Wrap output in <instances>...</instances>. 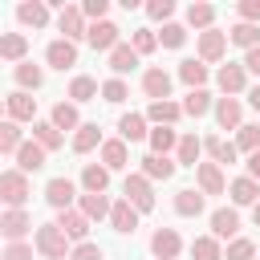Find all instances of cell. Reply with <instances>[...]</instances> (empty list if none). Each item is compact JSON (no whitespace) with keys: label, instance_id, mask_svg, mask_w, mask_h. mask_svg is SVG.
<instances>
[{"label":"cell","instance_id":"f1b7e54d","mask_svg":"<svg viewBox=\"0 0 260 260\" xmlns=\"http://www.w3.org/2000/svg\"><path fill=\"white\" fill-rule=\"evenodd\" d=\"M146 118H150V122H158V126H171V122H179V118H183V106H175V102H150Z\"/></svg>","mask_w":260,"mask_h":260},{"label":"cell","instance_id":"ab89813d","mask_svg":"<svg viewBox=\"0 0 260 260\" xmlns=\"http://www.w3.org/2000/svg\"><path fill=\"white\" fill-rule=\"evenodd\" d=\"M179 77H183L191 89H203V81H207V65H203V61H183V65H179Z\"/></svg>","mask_w":260,"mask_h":260},{"label":"cell","instance_id":"603a6c76","mask_svg":"<svg viewBox=\"0 0 260 260\" xmlns=\"http://www.w3.org/2000/svg\"><path fill=\"white\" fill-rule=\"evenodd\" d=\"M102 167H106V171H122V167H126V142H122V138L102 142Z\"/></svg>","mask_w":260,"mask_h":260},{"label":"cell","instance_id":"9f6ffc18","mask_svg":"<svg viewBox=\"0 0 260 260\" xmlns=\"http://www.w3.org/2000/svg\"><path fill=\"white\" fill-rule=\"evenodd\" d=\"M244 69H252V73H260V45L244 53Z\"/></svg>","mask_w":260,"mask_h":260},{"label":"cell","instance_id":"7402d4cb","mask_svg":"<svg viewBox=\"0 0 260 260\" xmlns=\"http://www.w3.org/2000/svg\"><path fill=\"white\" fill-rule=\"evenodd\" d=\"M98 142H102V130H98V122H81V130L73 134V154H89Z\"/></svg>","mask_w":260,"mask_h":260},{"label":"cell","instance_id":"4dcf8cb0","mask_svg":"<svg viewBox=\"0 0 260 260\" xmlns=\"http://www.w3.org/2000/svg\"><path fill=\"white\" fill-rule=\"evenodd\" d=\"M167 150H179V134H175L171 126L150 130V154H162V158H167Z\"/></svg>","mask_w":260,"mask_h":260},{"label":"cell","instance_id":"6da1fadb","mask_svg":"<svg viewBox=\"0 0 260 260\" xmlns=\"http://www.w3.org/2000/svg\"><path fill=\"white\" fill-rule=\"evenodd\" d=\"M37 252H41L45 260H65V256H73V252H69V236H65L57 223H41V228H37Z\"/></svg>","mask_w":260,"mask_h":260},{"label":"cell","instance_id":"bcb514c9","mask_svg":"<svg viewBox=\"0 0 260 260\" xmlns=\"http://www.w3.org/2000/svg\"><path fill=\"white\" fill-rule=\"evenodd\" d=\"M252 256H256V244L244 240V236H236V240L228 244V252H223V260H252Z\"/></svg>","mask_w":260,"mask_h":260},{"label":"cell","instance_id":"f6af8a7d","mask_svg":"<svg viewBox=\"0 0 260 260\" xmlns=\"http://www.w3.org/2000/svg\"><path fill=\"white\" fill-rule=\"evenodd\" d=\"M236 150L256 154V150H260V126H240V134H236Z\"/></svg>","mask_w":260,"mask_h":260},{"label":"cell","instance_id":"8fae6325","mask_svg":"<svg viewBox=\"0 0 260 260\" xmlns=\"http://www.w3.org/2000/svg\"><path fill=\"white\" fill-rule=\"evenodd\" d=\"M236 232H240V215H236V207H219V211H211V236H215V240H236Z\"/></svg>","mask_w":260,"mask_h":260},{"label":"cell","instance_id":"681fc988","mask_svg":"<svg viewBox=\"0 0 260 260\" xmlns=\"http://www.w3.org/2000/svg\"><path fill=\"white\" fill-rule=\"evenodd\" d=\"M154 49H158V37H154L150 28H138V32H134V53L142 57V53H154Z\"/></svg>","mask_w":260,"mask_h":260},{"label":"cell","instance_id":"277c9868","mask_svg":"<svg viewBox=\"0 0 260 260\" xmlns=\"http://www.w3.org/2000/svg\"><path fill=\"white\" fill-rule=\"evenodd\" d=\"M45 199H49V207L69 211V203L77 199V187H73L65 175H57V179H49V183H45Z\"/></svg>","mask_w":260,"mask_h":260},{"label":"cell","instance_id":"7c38bea8","mask_svg":"<svg viewBox=\"0 0 260 260\" xmlns=\"http://www.w3.org/2000/svg\"><path fill=\"white\" fill-rule=\"evenodd\" d=\"M93 49H102V53H114L118 49V24H110V20H98V24H89V37H85Z\"/></svg>","mask_w":260,"mask_h":260},{"label":"cell","instance_id":"3957f363","mask_svg":"<svg viewBox=\"0 0 260 260\" xmlns=\"http://www.w3.org/2000/svg\"><path fill=\"white\" fill-rule=\"evenodd\" d=\"M0 199H4L8 207H20V203L28 199V179H24V171H4V175H0Z\"/></svg>","mask_w":260,"mask_h":260},{"label":"cell","instance_id":"ac0fdd59","mask_svg":"<svg viewBox=\"0 0 260 260\" xmlns=\"http://www.w3.org/2000/svg\"><path fill=\"white\" fill-rule=\"evenodd\" d=\"M45 154H49V150H45L41 142H24V146L16 150V167H20L24 175H28V171H41V167H45Z\"/></svg>","mask_w":260,"mask_h":260},{"label":"cell","instance_id":"6f0895ef","mask_svg":"<svg viewBox=\"0 0 260 260\" xmlns=\"http://www.w3.org/2000/svg\"><path fill=\"white\" fill-rule=\"evenodd\" d=\"M248 175H252V179H260V150H256V154H248Z\"/></svg>","mask_w":260,"mask_h":260},{"label":"cell","instance_id":"680465c9","mask_svg":"<svg viewBox=\"0 0 260 260\" xmlns=\"http://www.w3.org/2000/svg\"><path fill=\"white\" fill-rule=\"evenodd\" d=\"M248 102H252V106L260 110V85H256V89H248Z\"/></svg>","mask_w":260,"mask_h":260},{"label":"cell","instance_id":"4316f807","mask_svg":"<svg viewBox=\"0 0 260 260\" xmlns=\"http://www.w3.org/2000/svg\"><path fill=\"white\" fill-rule=\"evenodd\" d=\"M110 69H114V73H134V69H138V53H134V45H118V49L110 53Z\"/></svg>","mask_w":260,"mask_h":260},{"label":"cell","instance_id":"d6986e66","mask_svg":"<svg viewBox=\"0 0 260 260\" xmlns=\"http://www.w3.org/2000/svg\"><path fill=\"white\" fill-rule=\"evenodd\" d=\"M24 53H28V37L24 32H4L0 37V57L4 61H24Z\"/></svg>","mask_w":260,"mask_h":260},{"label":"cell","instance_id":"c3c4849f","mask_svg":"<svg viewBox=\"0 0 260 260\" xmlns=\"http://www.w3.org/2000/svg\"><path fill=\"white\" fill-rule=\"evenodd\" d=\"M158 41H162L167 49H179V45L187 41V28H183V24H162V32H158Z\"/></svg>","mask_w":260,"mask_h":260},{"label":"cell","instance_id":"f5cc1de1","mask_svg":"<svg viewBox=\"0 0 260 260\" xmlns=\"http://www.w3.org/2000/svg\"><path fill=\"white\" fill-rule=\"evenodd\" d=\"M171 12H175L171 0H150V4H146V16H150V20H167Z\"/></svg>","mask_w":260,"mask_h":260},{"label":"cell","instance_id":"d590c367","mask_svg":"<svg viewBox=\"0 0 260 260\" xmlns=\"http://www.w3.org/2000/svg\"><path fill=\"white\" fill-rule=\"evenodd\" d=\"M211 110V93L207 89H191L187 98H183V114H191V118H203Z\"/></svg>","mask_w":260,"mask_h":260},{"label":"cell","instance_id":"91938a15","mask_svg":"<svg viewBox=\"0 0 260 260\" xmlns=\"http://www.w3.org/2000/svg\"><path fill=\"white\" fill-rule=\"evenodd\" d=\"M252 219H256V228H260V203H256V207H252Z\"/></svg>","mask_w":260,"mask_h":260},{"label":"cell","instance_id":"ba28073f","mask_svg":"<svg viewBox=\"0 0 260 260\" xmlns=\"http://www.w3.org/2000/svg\"><path fill=\"white\" fill-rule=\"evenodd\" d=\"M45 61H49L53 69H61V73H65L69 65H77V45L61 37V41H53V45L45 49Z\"/></svg>","mask_w":260,"mask_h":260},{"label":"cell","instance_id":"1f68e13d","mask_svg":"<svg viewBox=\"0 0 260 260\" xmlns=\"http://www.w3.org/2000/svg\"><path fill=\"white\" fill-rule=\"evenodd\" d=\"M203 150H207L215 162H236V142H223L219 134H207V138H203Z\"/></svg>","mask_w":260,"mask_h":260},{"label":"cell","instance_id":"d4e9b609","mask_svg":"<svg viewBox=\"0 0 260 260\" xmlns=\"http://www.w3.org/2000/svg\"><path fill=\"white\" fill-rule=\"evenodd\" d=\"M175 211H179V215H199V211H203V191H195V187L175 191Z\"/></svg>","mask_w":260,"mask_h":260},{"label":"cell","instance_id":"f907efd6","mask_svg":"<svg viewBox=\"0 0 260 260\" xmlns=\"http://www.w3.org/2000/svg\"><path fill=\"white\" fill-rule=\"evenodd\" d=\"M69 260H106V252H102L98 244H89V240H85V244H77V248H73V256H69Z\"/></svg>","mask_w":260,"mask_h":260},{"label":"cell","instance_id":"b9f144b4","mask_svg":"<svg viewBox=\"0 0 260 260\" xmlns=\"http://www.w3.org/2000/svg\"><path fill=\"white\" fill-rule=\"evenodd\" d=\"M211 20H215V8H211V4H191V8H187V24H191V28H203V32H207Z\"/></svg>","mask_w":260,"mask_h":260},{"label":"cell","instance_id":"f546056e","mask_svg":"<svg viewBox=\"0 0 260 260\" xmlns=\"http://www.w3.org/2000/svg\"><path fill=\"white\" fill-rule=\"evenodd\" d=\"M118 130H122V138H130V142L150 138V130H146V118H142V114H122V118H118Z\"/></svg>","mask_w":260,"mask_h":260},{"label":"cell","instance_id":"836d02e7","mask_svg":"<svg viewBox=\"0 0 260 260\" xmlns=\"http://www.w3.org/2000/svg\"><path fill=\"white\" fill-rule=\"evenodd\" d=\"M142 175H146V179H171V175H175V162L162 158V154H146V158H142Z\"/></svg>","mask_w":260,"mask_h":260},{"label":"cell","instance_id":"8992f818","mask_svg":"<svg viewBox=\"0 0 260 260\" xmlns=\"http://www.w3.org/2000/svg\"><path fill=\"white\" fill-rule=\"evenodd\" d=\"M57 228H61L69 240H81V244H85V236H89V215H85V211H73V207H69V211H57Z\"/></svg>","mask_w":260,"mask_h":260},{"label":"cell","instance_id":"9c48e42d","mask_svg":"<svg viewBox=\"0 0 260 260\" xmlns=\"http://www.w3.org/2000/svg\"><path fill=\"white\" fill-rule=\"evenodd\" d=\"M142 89H146L150 102H167L171 98V73L167 69H146L142 73Z\"/></svg>","mask_w":260,"mask_h":260},{"label":"cell","instance_id":"60d3db41","mask_svg":"<svg viewBox=\"0 0 260 260\" xmlns=\"http://www.w3.org/2000/svg\"><path fill=\"white\" fill-rule=\"evenodd\" d=\"M199 150H203V142L195 134H183L179 138V162L183 167H199Z\"/></svg>","mask_w":260,"mask_h":260},{"label":"cell","instance_id":"d6a6232c","mask_svg":"<svg viewBox=\"0 0 260 260\" xmlns=\"http://www.w3.org/2000/svg\"><path fill=\"white\" fill-rule=\"evenodd\" d=\"M12 77H16V85H20V89H41V81H45V73H41L32 61H20V65L12 69Z\"/></svg>","mask_w":260,"mask_h":260},{"label":"cell","instance_id":"db71d44e","mask_svg":"<svg viewBox=\"0 0 260 260\" xmlns=\"http://www.w3.org/2000/svg\"><path fill=\"white\" fill-rule=\"evenodd\" d=\"M236 12L244 16V24H256V20H260V0H244Z\"/></svg>","mask_w":260,"mask_h":260},{"label":"cell","instance_id":"e575fe53","mask_svg":"<svg viewBox=\"0 0 260 260\" xmlns=\"http://www.w3.org/2000/svg\"><path fill=\"white\" fill-rule=\"evenodd\" d=\"M191 256H195V260H223L215 236H195V240H191Z\"/></svg>","mask_w":260,"mask_h":260},{"label":"cell","instance_id":"7dc6e473","mask_svg":"<svg viewBox=\"0 0 260 260\" xmlns=\"http://www.w3.org/2000/svg\"><path fill=\"white\" fill-rule=\"evenodd\" d=\"M126 93H130V89H126V81H122V77H110V81L102 85V98H106L110 106H118V102H126Z\"/></svg>","mask_w":260,"mask_h":260},{"label":"cell","instance_id":"816d5d0a","mask_svg":"<svg viewBox=\"0 0 260 260\" xmlns=\"http://www.w3.org/2000/svg\"><path fill=\"white\" fill-rule=\"evenodd\" d=\"M81 12H85V16L93 20V24H98V20H102V16L110 12V0H85V4H81Z\"/></svg>","mask_w":260,"mask_h":260},{"label":"cell","instance_id":"2e32d148","mask_svg":"<svg viewBox=\"0 0 260 260\" xmlns=\"http://www.w3.org/2000/svg\"><path fill=\"white\" fill-rule=\"evenodd\" d=\"M28 228H32V219H28V215H24L20 207H8V211L0 215V232H4V236H8L12 244H20V236H24Z\"/></svg>","mask_w":260,"mask_h":260},{"label":"cell","instance_id":"7bdbcfd3","mask_svg":"<svg viewBox=\"0 0 260 260\" xmlns=\"http://www.w3.org/2000/svg\"><path fill=\"white\" fill-rule=\"evenodd\" d=\"M69 98L73 102H93L98 98V81L93 77H73L69 81Z\"/></svg>","mask_w":260,"mask_h":260},{"label":"cell","instance_id":"ee69618b","mask_svg":"<svg viewBox=\"0 0 260 260\" xmlns=\"http://www.w3.org/2000/svg\"><path fill=\"white\" fill-rule=\"evenodd\" d=\"M20 146H24V142H20V126L8 118V122L0 126V150H4V154H16Z\"/></svg>","mask_w":260,"mask_h":260},{"label":"cell","instance_id":"44dd1931","mask_svg":"<svg viewBox=\"0 0 260 260\" xmlns=\"http://www.w3.org/2000/svg\"><path fill=\"white\" fill-rule=\"evenodd\" d=\"M53 126H57V130H73V134H77V130H81L77 106H73V102H57V106H53Z\"/></svg>","mask_w":260,"mask_h":260},{"label":"cell","instance_id":"484cf974","mask_svg":"<svg viewBox=\"0 0 260 260\" xmlns=\"http://www.w3.org/2000/svg\"><path fill=\"white\" fill-rule=\"evenodd\" d=\"M16 16H20V24L45 28V24H49V4H41V0H32V4H20V8H16Z\"/></svg>","mask_w":260,"mask_h":260},{"label":"cell","instance_id":"30bf717a","mask_svg":"<svg viewBox=\"0 0 260 260\" xmlns=\"http://www.w3.org/2000/svg\"><path fill=\"white\" fill-rule=\"evenodd\" d=\"M110 223H114V232H118V236H134V228H138V207H134L130 199L114 203V211H110Z\"/></svg>","mask_w":260,"mask_h":260},{"label":"cell","instance_id":"52a82bcc","mask_svg":"<svg viewBox=\"0 0 260 260\" xmlns=\"http://www.w3.org/2000/svg\"><path fill=\"white\" fill-rule=\"evenodd\" d=\"M179 248H183V240H179V232H175V228H158V232L150 236V252H154L158 260H175V256H179Z\"/></svg>","mask_w":260,"mask_h":260},{"label":"cell","instance_id":"e0dca14e","mask_svg":"<svg viewBox=\"0 0 260 260\" xmlns=\"http://www.w3.org/2000/svg\"><path fill=\"white\" fill-rule=\"evenodd\" d=\"M228 191H232V203H240V207H256V203H260V183H256L252 175L236 179Z\"/></svg>","mask_w":260,"mask_h":260},{"label":"cell","instance_id":"ffe728a7","mask_svg":"<svg viewBox=\"0 0 260 260\" xmlns=\"http://www.w3.org/2000/svg\"><path fill=\"white\" fill-rule=\"evenodd\" d=\"M215 122H219V130H240V102L236 98H219L215 102Z\"/></svg>","mask_w":260,"mask_h":260},{"label":"cell","instance_id":"83f0119b","mask_svg":"<svg viewBox=\"0 0 260 260\" xmlns=\"http://www.w3.org/2000/svg\"><path fill=\"white\" fill-rule=\"evenodd\" d=\"M215 81H219V89L232 98V93H240V89H244V81H248V77H244V65H223Z\"/></svg>","mask_w":260,"mask_h":260},{"label":"cell","instance_id":"11a10c76","mask_svg":"<svg viewBox=\"0 0 260 260\" xmlns=\"http://www.w3.org/2000/svg\"><path fill=\"white\" fill-rule=\"evenodd\" d=\"M4 260H32V248L28 244H8L4 248Z\"/></svg>","mask_w":260,"mask_h":260},{"label":"cell","instance_id":"9a60e30c","mask_svg":"<svg viewBox=\"0 0 260 260\" xmlns=\"http://www.w3.org/2000/svg\"><path fill=\"white\" fill-rule=\"evenodd\" d=\"M195 179H199V191L203 195H223V171H219V162H199L195 167Z\"/></svg>","mask_w":260,"mask_h":260},{"label":"cell","instance_id":"74e56055","mask_svg":"<svg viewBox=\"0 0 260 260\" xmlns=\"http://www.w3.org/2000/svg\"><path fill=\"white\" fill-rule=\"evenodd\" d=\"M77 211H85L89 219H106V215H110L114 207H110V199H106V195H89V191H85V195H81V207H77Z\"/></svg>","mask_w":260,"mask_h":260},{"label":"cell","instance_id":"8d00e7d4","mask_svg":"<svg viewBox=\"0 0 260 260\" xmlns=\"http://www.w3.org/2000/svg\"><path fill=\"white\" fill-rule=\"evenodd\" d=\"M32 142H41L45 150H57L61 146V130L53 122H32Z\"/></svg>","mask_w":260,"mask_h":260},{"label":"cell","instance_id":"cb8c5ba5","mask_svg":"<svg viewBox=\"0 0 260 260\" xmlns=\"http://www.w3.org/2000/svg\"><path fill=\"white\" fill-rule=\"evenodd\" d=\"M106 183H110V171H106V167L89 162V167L81 171V187H85L89 195H106Z\"/></svg>","mask_w":260,"mask_h":260},{"label":"cell","instance_id":"5bb4252c","mask_svg":"<svg viewBox=\"0 0 260 260\" xmlns=\"http://www.w3.org/2000/svg\"><path fill=\"white\" fill-rule=\"evenodd\" d=\"M4 106H8V118H12V122H32V114H37V98H28L24 89L8 93Z\"/></svg>","mask_w":260,"mask_h":260},{"label":"cell","instance_id":"5b68a950","mask_svg":"<svg viewBox=\"0 0 260 260\" xmlns=\"http://www.w3.org/2000/svg\"><path fill=\"white\" fill-rule=\"evenodd\" d=\"M57 28L65 32V41L89 37V28H85V12H81V8H73V4H65V8H61V16H57Z\"/></svg>","mask_w":260,"mask_h":260},{"label":"cell","instance_id":"4fadbf2b","mask_svg":"<svg viewBox=\"0 0 260 260\" xmlns=\"http://www.w3.org/2000/svg\"><path fill=\"white\" fill-rule=\"evenodd\" d=\"M223 49H228V32H219V28L199 32V61H219Z\"/></svg>","mask_w":260,"mask_h":260},{"label":"cell","instance_id":"f35d334b","mask_svg":"<svg viewBox=\"0 0 260 260\" xmlns=\"http://www.w3.org/2000/svg\"><path fill=\"white\" fill-rule=\"evenodd\" d=\"M228 41H236V45H244V49H256L260 45V28L256 24H232V32H228Z\"/></svg>","mask_w":260,"mask_h":260},{"label":"cell","instance_id":"7a4b0ae2","mask_svg":"<svg viewBox=\"0 0 260 260\" xmlns=\"http://www.w3.org/2000/svg\"><path fill=\"white\" fill-rule=\"evenodd\" d=\"M122 195H126L138 211H154V191H150V179H146V175H126Z\"/></svg>","mask_w":260,"mask_h":260}]
</instances>
